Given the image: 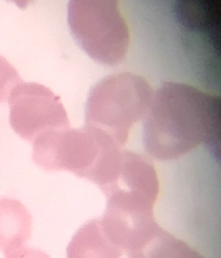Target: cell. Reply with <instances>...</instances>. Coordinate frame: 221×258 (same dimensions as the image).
Wrapping results in <instances>:
<instances>
[{
	"mask_svg": "<svg viewBox=\"0 0 221 258\" xmlns=\"http://www.w3.org/2000/svg\"><path fill=\"white\" fill-rule=\"evenodd\" d=\"M219 128V99L191 86L166 83L149 108L146 146L158 157L170 158L202 143L214 146Z\"/></svg>",
	"mask_w": 221,
	"mask_h": 258,
	"instance_id": "6da1fadb",
	"label": "cell"
},
{
	"mask_svg": "<svg viewBox=\"0 0 221 258\" xmlns=\"http://www.w3.org/2000/svg\"><path fill=\"white\" fill-rule=\"evenodd\" d=\"M152 100L151 88L144 79L130 74L110 76L90 92L86 126L123 144L130 126L148 112Z\"/></svg>",
	"mask_w": 221,
	"mask_h": 258,
	"instance_id": "7a4b0ae2",
	"label": "cell"
},
{
	"mask_svg": "<svg viewBox=\"0 0 221 258\" xmlns=\"http://www.w3.org/2000/svg\"><path fill=\"white\" fill-rule=\"evenodd\" d=\"M67 22L74 39L94 60L112 66L125 57L129 32L113 2L70 1Z\"/></svg>",
	"mask_w": 221,
	"mask_h": 258,
	"instance_id": "3957f363",
	"label": "cell"
},
{
	"mask_svg": "<svg viewBox=\"0 0 221 258\" xmlns=\"http://www.w3.org/2000/svg\"><path fill=\"white\" fill-rule=\"evenodd\" d=\"M33 160L47 171H69L90 178L99 167V155L107 151V142L99 131L85 126L43 133L33 142Z\"/></svg>",
	"mask_w": 221,
	"mask_h": 258,
	"instance_id": "277c9868",
	"label": "cell"
},
{
	"mask_svg": "<svg viewBox=\"0 0 221 258\" xmlns=\"http://www.w3.org/2000/svg\"><path fill=\"white\" fill-rule=\"evenodd\" d=\"M8 101L11 127L29 142L48 131L70 127L59 97L40 84L20 81L11 90Z\"/></svg>",
	"mask_w": 221,
	"mask_h": 258,
	"instance_id": "5b68a950",
	"label": "cell"
},
{
	"mask_svg": "<svg viewBox=\"0 0 221 258\" xmlns=\"http://www.w3.org/2000/svg\"><path fill=\"white\" fill-rule=\"evenodd\" d=\"M31 217L22 204L0 199V250L5 254L24 247L30 237Z\"/></svg>",
	"mask_w": 221,
	"mask_h": 258,
	"instance_id": "8992f818",
	"label": "cell"
},
{
	"mask_svg": "<svg viewBox=\"0 0 221 258\" xmlns=\"http://www.w3.org/2000/svg\"><path fill=\"white\" fill-rule=\"evenodd\" d=\"M130 253L131 258H203L196 251L179 241L162 239L154 243L149 238Z\"/></svg>",
	"mask_w": 221,
	"mask_h": 258,
	"instance_id": "52a82bcc",
	"label": "cell"
},
{
	"mask_svg": "<svg viewBox=\"0 0 221 258\" xmlns=\"http://www.w3.org/2000/svg\"><path fill=\"white\" fill-rule=\"evenodd\" d=\"M99 239L96 234L95 222L81 228L74 235L67 248V258H105L101 257Z\"/></svg>",
	"mask_w": 221,
	"mask_h": 258,
	"instance_id": "ba28073f",
	"label": "cell"
},
{
	"mask_svg": "<svg viewBox=\"0 0 221 258\" xmlns=\"http://www.w3.org/2000/svg\"><path fill=\"white\" fill-rule=\"evenodd\" d=\"M21 81L17 70L0 56V103L8 100L11 90Z\"/></svg>",
	"mask_w": 221,
	"mask_h": 258,
	"instance_id": "9c48e42d",
	"label": "cell"
},
{
	"mask_svg": "<svg viewBox=\"0 0 221 258\" xmlns=\"http://www.w3.org/2000/svg\"><path fill=\"white\" fill-rule=\"evenodd\" d=\"M5 258H50L47 253L38 249L22 247L6 255Z\"/></svg>",
	"mask_w": 221,
	"mask_h": 258,
	"instance_id": "30bf717a",
	"label": "cell"
}]
</instances>
